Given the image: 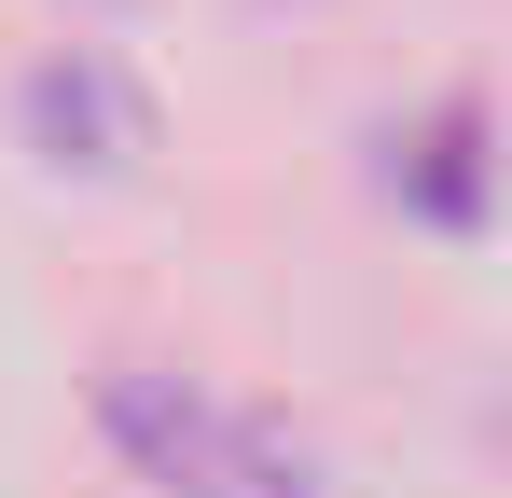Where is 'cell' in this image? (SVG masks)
<instances>
[{"label": "cell", "instance_id": "1", "mask_svg": "<svg viewBox=\"0 0 512 498\" xmlns=\"http://www.w3.org/2000/svg\"><path fill=\"white\" fill-rule=\"evenodd\" d=\"M111 429H125V443H139L167 485H194V457H208V443H194V415H167L153 388H139V374H111Z\"/></svg>", "mask_w": 512, "mask_h": 498}]
</instances>
